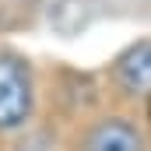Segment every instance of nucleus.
I'll list each match as a JSON object with an SVG mask.
<instances>
[{"mask_svg": "<svg viewBox=\"0 0 151 151\" xmlns=\"http://www.w3.org/2000/svg\"><path fill=\"white\" fill-rule=\"evenodd\" d=\"M109 84L130 102H151V35L134 39L109 63Z\"/></svg>", "mask_w": 151, "mask_h": 151, "instance_id": "obj_3", "label": "nucleus"}, {"mask_svg": "<svg viewBox=\"0 0 151 151\" xmlns=\"http://www.w3.org/2000/svg\"><path fill=\"white\" fill-rule=\"evenodd\" d=\"M35 113L32 63L11 49H0V134H18Z\"/></svg>", "mask_w": 151, "mask_h": 151, "instance_id": "obj_1", "label": "nucleus"}, {"mask_svg": "<svg viewBox=\"0 0 151 151\" xmlns=\"http://www.w3.org/2000/svg\"><path fill=\"white\" fill-rule=\"evenodd\" d=\"M74 151H151V137L141 119L109 113L91 119L74 141Z\"/></svg>", "mask_w": 151, "mask_h": 151, "instance_id": "obj_2", "label": "nucleus"}]
</instances>
